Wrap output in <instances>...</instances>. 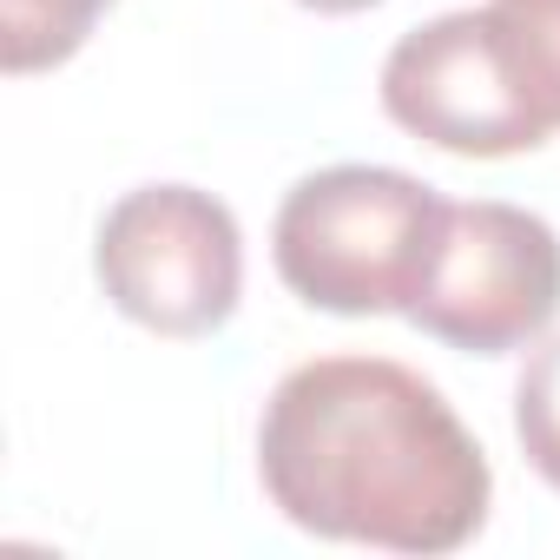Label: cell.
<instances>
[{
	"label": "cell",
	"mask_w": 560,
	"mask_h": 560,
	"mask_svg": "<svg viewBox=\"0 0 560 560\" xmlns=\"http://www.w3.org/2000/svg\"><path fill=\"white\" fill-rule=\"evenodd\" d=\"M93 270L119 317L152 337H211L244 298V231L198 185L126 191L93 237Z\"/></svg>",
	"instance_id": "cell-3"
},
{
	"label": "cell",
	"mask_w": 560,
	"mask_h": 560,
	"mask_svg": "<svg viewBox=\"0 0 560 560\" xmlns=\"http://www.w3.org/2000/svg\"><path fill=\"white\" fill-rule=\"evenodd\" d=\"M383 113L455 159H514L553 139L488 8L409 27L383 60Z\"/></svg>",
	"instance_id": "cell-5"
},
{
	"label": "cell",
	"mask_w": 560,
	"mask_h": 560,
	"mask_svg": "<svg viewBox=\"0 0 560 560\" xmlns=\"http://www.w3.org/2000/svg\"><path fill=\"white\" fill-rule=\"evenodd\" d=\"M448 198L396 165H324L277 205L270 257L284 291L330 317H409Z\"/></svg>",
	"instance_id": "cell-2"
},
{
	"label": "cell",
	"mask_w": 560,
	"mask_h": 560,
	"mask_svg": "<svg viewBox=\"0 0 560 560\" xmlns=\"http://www.w3.org/2000/svg\"><path fill=\"white\" fill-rule=\"evenodd\" d=\"M560 317V231L540 211L448 205L409 324L468 357H514Z\"/></svg>",
	"instance_id": "cell-4"
},
{
	"label": "cell",
	"mask_w": 560,
	"mask_h": 560,
	"mask_svg": "<svg viewBox=\"0 0 560 560\" xmlns=\"http://www.w3.org/2000/svg\"><path fill=\"white\" fill-rule=\"evenodd\" d=\"M311 14H363V8H383V0H298Z\"/></svg>",
	"instance_id": "cell-9"
},
{
	"label": "cell",
	"mask_w": 560,
	"mask_h": 560,
	"mask_svg": "<svg viewBox=\"0 0 560 560\" xmlns=\"http://www.w3.org/2000/svg\"><path fill=\"white\" fill-rule=\"evenodd\" d=\"M488 14L540 106V119L560 132V0H488Z\"/></svg>",
	"instance_id": "cell-7"
},
{
	"label": "cell",
	"mask_w": 560,
	"mask_h": 560,
	"mask_svg": "<svg viewBox=\"0 0 560 560\" xmlns=\"http://www.w3.org/2000/svg\"><path fill=\"white\" fill-rule=\"evenodd\" d=\"M257 475L291 527L422 560L468 547L494 501L481 442L389 357L298 363L264 402Z\"/></svg>",
	"instance_id": "cell-1"
},
{
	"label": "cell",
	"mask_w": 560,
	"mask_h": 560,
	"mask_svg": "<svg viewBox=\"0 0 560 560\" xmlns=\"http://www.w3.org/2000/svg\"><path fill=\"white\" fill-rule=\"evenodd\" d=\"M113 8V0H0V73H47V67H67L100 14Z\"/></svg>",
	"instance_id": "cell-6"
},
{
	"label": "cell",
	"mask_w": 560,
	"mask_h": 560,
	"mask_svg": "<svg viewBox=\"0 0 560 560\" xmlns=\"http://www.w3.org/2000/svg\"><path fill=\"white\" fill-rule=\"evenodd\" d=\"M514 435L527 448V468L560 494V337L540 343L514 383Z\"/></svg>",
	"instance_id": "cell-8"
}]
</instances>
